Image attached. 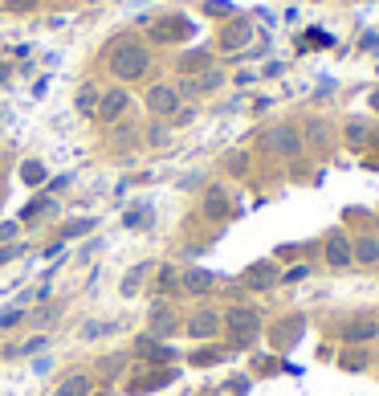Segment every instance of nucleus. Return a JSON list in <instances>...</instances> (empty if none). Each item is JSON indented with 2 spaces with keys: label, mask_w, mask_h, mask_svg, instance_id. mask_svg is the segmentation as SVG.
I'll return each mask as SVG.
<instances>
[{
  "label": "nucleus",
  "mask_w": 379,
  "mask_h": 396,
  "mask_svg": "<svg viewBox=\"0 0 379 396\" xmlns=\"http://www.w3.org/2000/svg\"><path fill=\"white\" fill-rule=\"evenodd\" d=\"M147 66H151V53H147V45H139V41H123V45H115V53H111V74L123 78V82L143 78Z\"/></svg>",
  "instance_id": "obj_1"
},
{
  "label": "nucleus",
  "mask_w": 379,
  "mask_h": 396,
  "mask_svg": "<svg viewBox=\"0 0 379 396\" xmlns=\"http://www.w3.org/2000/svg\"><path fill=\"white\" fill-rule=\"evenodd\" d=\"M98 90H94V86H82V94H78V111H82V115H94V106H98Z\"/></svg>",
  "instance_id": "obj_21"
},
{
  "label": "nucleus",
  "mask_w": 379,
  "mask_h": 396,
  "mask_svg": "<svg viewBox=\"0 0 379 396\" xmlns=\"http://www.w3.org/2000/svg\"><path fill=\"white\" fill-rule=\"evenodd\" d=\"M379 323L375 319H355V323H346V339L351 343H367V339H375Z\"/></svg>",
  "instance_id": "obj_13"
},
{
  "label": "nucleus",
  "mask_w": 379,
  "mask_h": 396,
  "mask_svg": "<svg viewBox=\"0 0 379 396\" xmlns=\"http://www.w3.org/2000/svg\"><path fill=\"white\" fill-rule=\"evenodd\" d=\"M208 13H232V4H225V0H213V4H208Z\"/></svg>",
  "instance_id": "obj_34"
},
{
  "label": "nucleus",
  "mask_w": 379,
  "mask_h": 396,
  "mask_svg": "<svg viewBox=\"0 0 379 396\" xmlns=\"http://www.w3.org/2000/svg\"><path fill=\"white\" fill-rule=\"evenodd\" d=\"M57 311H62V307L53 302V307H41V311H33V314H29V319H33L37 327H50V319H53V314H57Z\"/></svg>",
  "instance_id": "obj_27"
},
{
  "label": "nucleus",
  "mask_w": 379,
  "mask_h": 396,
  "mask_svg": "<svg viewBox=\"0 0 379 396\" xmlns=\"http://www.w3.org/2000/svg\"><path fill=\"white\" fill-rule=\"evenodd\" d=\"M143 274H147V265H135L131 274L123 278V295H127V298H131L135 290H139V282H143Z\"/></svg>",
  "instance_id": "obj_24"
},
{
  "label": "nucleus",
  "mask_w": 379,
  "mask_h": 396,
  "mask_svg": "<svg viewBox=\"0 0 379 396\" xmlns=\"http://www.w3.org/2000/svg\"><path fill=\"white\" fill-rule=\"evenodd\" d=\"M216 331H220V314L216 311H200L188 319V335H192V339H213Z\"/></svg>",
  "instance_id": "obj_9"
},
{
  "label": "nucleus",
  "mask_w": 379,
  "mask_h": 396,
  "mask_svg": "<svg viewBox=\"0 0 379 396\" xmlns=\"http://www.w3.org/2000/svg\"><path fill=\"white\" fill-rule=\"evenodd\" d=\"M171 331H176V314L167 311V302H159L151 311V335H171Z\"/></svg>",
  "instance_id": "obj_14"
},
{
  "label": "nucleus",
  "mask_w": 379,
  "mask_h": 396,
  "mask_svg": "<svg viewBox=\"0 0 379 396\" xmlns=\"http://www.w3.org/2000/svg\"><path fill=\"white\" fill-rule=\"evenodd\" d=\"M17 233H21V225H17V221H0V241H13Z\"/></svg>",
  "instance_id": "obj_31"
},
{
  "label": "nucleus",
  "mask_w": 379,
  "mask_h": 396,
  "mask_svg": "<svg viewBox=\"0 0 379 396\" xmlns=\"http://www.w3.org/2000/svg\"><path fill=\"white\" fill-rule=\"evenodd\" d=\"M261 148L269 151V155H281V160H294L298 151H302V135L290 127V123H281V127H273V131L261 139Z\"/></svg>",
  "instance_id": "obj_3"
},
{
  "label": "nucleus",
  "mask_w": 379,
  "mask_h": 396,
  "mask_svg": "<svg viewBox=\"0 0 379 396\" xmlns=\"http://www.w3.org/2000/svg\"><path fill=\"white\" fill-rule=\"evenodd\" d=\"M94 225H98V221H90V216H82V221H74L69 229H62V237H57V241L66 246V241H74V237H86V233L94 229Z\"/></svg>",
  "instance_id": "obj_18"
},
{
  "label": "nucleus",
  "mask_w": 379,
  "mask_h": 396,
  "mask_svg": "<svg viewBox=\"0 0 379 396\" xmlns=\"http://www.w3.org/2000/svg\"><path fill=\"white\" fill-rule=\"evenodd\" d=\"M147 106L155 115H176V111H180V90H176V86H151Z\"/></svg>",
  "instance_id": "obj_5"
},
{
  "label": "nucleus",
  "mask_w": 379,
  "mask_h": 396,
  "mask_svg": "<svg viewBox=\"0 0 379 396\" xmlns=\"http://www.w3.org/2000/svg\"><path fill=\"white\" fill-rule=\"evenodd\" d=\"M90 388H94V380H90V376H82V372H78V376H69L66 384L57 388V396H90Z\"/></svg>",
  "instance_id": "obj_15"
},
{
  "label": "nucleus",
  "mask_w": 379,
  "mask_h": 396,
  "mask_svg": "<svg viewBox=\"0 0 379 396\" xmlns=\"http://www.w3.org/2000/svg\"><path fill=\"white\" fill-rule=\"evenodd\" d=\"M21 249H25V246H21V241H9V246L0 249V265H9V262H17V258H21Z\"/></svg>",
  "instance_id": "obj_28"
},
{
  "label": "nucleus",
  "mask_w": 379,
  "mask_h": 396,
  "mask_svg": "<svg viewBox=\"0 0 379 396\" xmlns=\"http://www.w3.org/2000/svg\"><path fill=\"white\" fill-rule=\"evenodd\" d=\"M21 319H25V307H17V302H13V307H4V311H0V331H13Z\"/></svg>",
  "instance_id": "obj_22"
},
{
  "label": "nucleus",
  "mask_w": 379,
  "mask_h": 396,
  "mask_svg": "<svg viewBox=\"0 0 379 396\" xmlns=\"http://www.w3.org/2000/svg\"><path fill=\"white\" fill-rule=\"evenodd\" d=\"M229 188H220V184H216V188H208V192H204V216H208V221H225V216H229Z\"/></svg>",
  "instance_id": "obj_8"
},
{
  "label": "nucleus",
  "mask_w": 379,
  "mask_h": 396,
  "mask_svg": "<svg viewBox=\"0 0 379 396\" xmlns=\"http://www.w3.org/2000/svg\"><path fill=\"white\" fill-rule=\"evenodd\" d=\"M50 368H53V356H41V360L33 363V372H37V376H45V372H50Z\"/></svg>",
  "instance_id": "obj_32"
},
{
  "label": "nucleus",
  "mask_w": 379,
  "mask_h": 396,
  "mask_svg": "<svg viewBox=\"0 0 379 396\" xmlns=\"http://www.w3.org/2000/svg\"><path fill=\"white\" fill-rule=\"evenodd\" d=\"M216 274H208V270H188L180 278V286L188 290V295H213V286H216Z\"/></svg>",
  "instance_id": "obj_11"
},
{
  "label": "nucleus",
  "mask_w": 379,
  "mask_h": 396,
  "mask_svg": "<svg viewBox=\"0 0 379 396\" xmlns=\"http://www.w3.org/2000/svg\"><path fill=\"white\" fill-rule=\"evenodd\" d=\"M220 323H229V347H237V351H241V347H249L253 339H257L261 314H257V307H229Z\"/></svg>",
  "instance_id": "obj_2"
},
{
  "label": "nucleus",
  "mask_w": 379,
  "mask_h": 396,
  "mask_svg": "<svg viewBox=\"0 0 379 396\" xmlns=\"http://www.w3.org/2000/svg\"><path fill=\"white\" fill-rule=\"evenodd\" d=\"M135 351L147 356V360H155V363H171V360H176V351H171L167 343H155V335H143V339L135 343Z\"/></svg>",
  "instance_id": "obj_12"
},
{
  "label": "nucleus",
  "mask_w": 379,
  "mask_h": 396,
  "mask_svg": "<svg viewBox=\"0 0 379 396\" xmlns=\"http://www.w3.org/2000/svg\"><path fill=\"white\" fill-rule=\"evenodd\" d=\"M281 274H278V265L273 262H257V265H249L245 270V286L249 290H269V286H278Z\"/></svg>",
  "instance_id": "obj_6"
},
{
  "label": "nucleus",
  "mask_w": 379,
  "mask_h": 396,
  "mask_svg": "<svg viewBox=\"0 0 379 396\" xmlns=\"http://www.w3.org/2000/svg\"><path fill=\"white\" fill-rule=\"evenodd\" d=\"M225 360V351H216V347H204V351H196V356H192V363H196V368H213V363H220Z\"/></svg>",
  "instance_id": "obj_23"
},
{
  "label": "nucleus",
  "mask_w": 379,
  "mask_h": 396,
  "mask_svg": "<svg viewBox=\"0 0 379 396\" xmlns=\"http://www.w3.org/2000/svg\"><path fill=\"white\" fill-rule=\"evenodd\" d=\"M127 106H131V94H127V90H106L98 99V106H94V119H98V123H118Z\"/></svg>",
  "instance_id": "obj_4"
},
{
  "label": "nucleus",
  "mask_w": 379,
  "mask_h": 396,
  "mask_svg": "<svg viewBox=\"0 0 379 396\" xmlns=\"http://www.w3.org/2000/svg\"><path fill=\"white\" fill-rule=\"evenodd\" d=\"M343 368H351V372H355V368H367V351H355V347H351L346 360H343Z\"/></svg>",
  "instance_id": "obj_29"
},
{
  "label": "nucleus",
  "mask_w": 379,
  "mask_h": 396,
  "mask_svg": "<svg viewBox=\"0 0 379 396\" xmlns=\"http://www.w3.org/2000/svg\"><path fill=\"white\" fill-rule=\"evenodd\" d=\"M249 33H253L249 25H232V29H225V50H241V45L249 41Z\"/></svg>",
  "instance_id": "obj_17"
},
{
  "label": "nucleus",
  "mask_w": 379,
  "mask_h": 396,
  "mask_svg": "<svg viewBox=\"0 0 379 396\" xmlns=\"http://www.w3.org/2000/svg\"><path fill=\"white\" fill-rule=\"evenodd\" d=\"M123 363H127V356H123V351H115L111 360L102 363V372H106V376H115V372H118V368H123Z\"/></svg>",
  "instance_id": "obj_30"
},
{
  "label": "nucleus",
  "mask_w": 379,
  "mask_h": 396,
  "mask_svg": "<svg viewBox=\"0 0 379 396\" xmlns=\"http://www.w3.org/2000/svg\"><path fill=\"white\" fill-rule=\"evenodd\" d=\"M151 209L147 204H139V209H131V213H127V229H151Z\"/></svg>",
  "instance_id": "obj_19"
},
{
  "label": "nucleus",
  "mask_w": 379,
  "mask_h": 396,
  "mask_svg": "<svg viewBox=\"0 0 379 396\" xmlns=\"http://www.w3.org/2000/svg\"><path fill=\"white\" fill-rule=\"evenodd\" d=\"M216 86H220V74H216V70H208L204 78H192V82H188V90H192V94H204V90H216Z\"/></svg>",
  "instance_id": "obj_20"
},
{
  "label": "nucleus",
  "mask_w": 379,
  "mask_h": 396,
  "mask_svg": "<svg viewBox=\"0 0 379 396\" xmlns=\"http://www.w3.org/2000/svg\"><path fill=\"white\" fill-rule=\"evenodd\" d=\"M176 286H180V274H176L171 265H167V270H159V290H164V295H171Z\"/></svg>",
  "instance_id": "obj_26"
},
{
  "label": "nucleus",
  "mask_w": 379,
  "mask_h": 396,
  "mask_svg": "<svg viewBox=\"0 0 379 396\" xmlns=\"http://www.w3.org/2000/svg\"><path fill=\"white\" fill-rule=\"evenodd\" d=\"M327 262L339 265V270L355 262V258H351V241H346L343 229H330V233H327Z\"/></svg>",
  "instance_id": "obj_7"
},
{
  "label": "nucleus",
  "mask_w": 379,
  "mask_h": 396,
  "mask_svg": "<svg viewBox=\"0 0 379 396\" xmlns=\"http://www.w3.org/2000/svg\"><path fill=\"white\" fill-rule=\"evenodd\" d=\"M50 209H53V204H50L45 197H41V200H29V204H25V213H21V216H25V221H33V216L50 213Z\"/></svg>",
  "instance_id": "obj_25"
},
{
  "label": "nucleus",
  "mask_w": 379,
  "mask_h": 396,
  "mask_svg": "<svg viewBox=\"0 0 379 396\" xmlns=\"http://www.w3.org/2000/svg\"><path fill=\"white\" fill-rule=\"evenodd\" d=\"M298 278H306V265H298V270H290V274H281V282H298Z\"/></svg>",
  "instance_id": "obj_33"
},
{
  "label": "nucleus",
  "mask_w": 379,
  "mask_h": 396,
  "mask_svg": "<svg viewBox=\"0 0 379 396\" xmlns=\"http://www.w3.org/2000/svg\"><path fill=\"white\" fill-rule=\"evenodd\" d=\"M21 180L25 184H45L50 180V172H45L41 160H25V164H21Z\"/></svg>",
  "instance_id": "obj_16"
},
{
  "label": "nucleus",
  "mask_w": 379,
  "mask_h": 396,
  "mask_svg": "<svg viewBox=\"0 0 379 396\" xmlns=\"http://www.w3.org/2000/svg\"><path fill=\"white\" fill-rule=\"evenodd\" d=\"M351 258L363 265H379V237H371V233L355 237V241H351Z\"/></svg>",
  "instance_id": "obj_10"
}]
</instances>
